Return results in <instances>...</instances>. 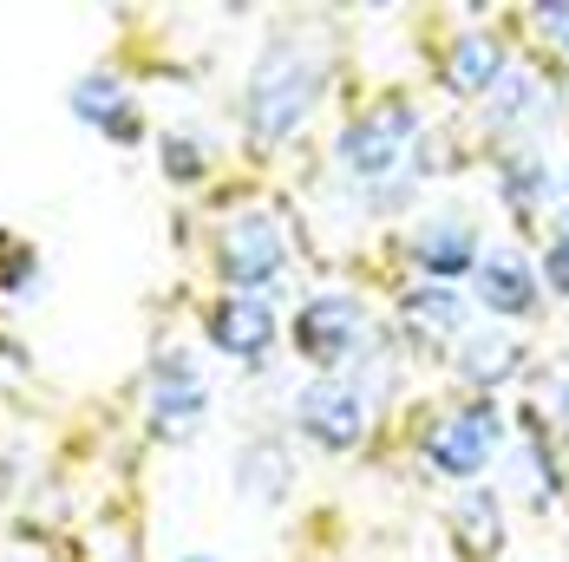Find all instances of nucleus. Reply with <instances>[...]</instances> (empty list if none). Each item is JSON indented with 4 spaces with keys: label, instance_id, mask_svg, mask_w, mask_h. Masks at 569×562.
<instances>
[{
    "label": "nucleus",
    "instance_id": "nucleus-1",
    "mask_svg": "<svg viewBox=\"0 0 569 562\" xmlns=\"http://www.w3.org/2000/svg\"><path fill=\"white\" fill-rule=\"evenodd\" d=\"M321 92H328V59L315 53L301 33H276L262 47V59H256V72H249V92H242L249 144L276 151L288 138H301V124L315 118Z\"/></svg>",
    "mask_w": 569,
    "mask_h": 562
},
{
    "label": "nucleus",
    "instance_id": "nucleus-2",
    "mask_svg": "<svg viewBox=\"0 0 569 562\" xmlns=\"http://www.w3.org/2000/svg\"><path fill=\"white\" fill-rule=\"evenodd\" d=\"M419 138H426V118H419L412 99H373V106H360V112L335 131V158H341L347 177L380 183V177H393V170L406 164V151H412Z\"/></svg>",
    "mask_w": 569,
    "mask_h": 562
},
{
    "label": "nucleus",
    "instance_id": "nucleus-3",
    "mask_svg": "<svg viewBox=\"0 0 569 562\" xmlns=\"http://www.w3.org/2000/svg\"><path fill=\"white\" fill-rule=\"evenodd\" d=\"M203 419H210V380H203L197 353L190 347H158L151 367H144V425L164 445H183Z\"/></svg>",
    "mask_w": 569,
    "mask_h": 562
},
{
    "label": "nucleus",
    "instance_id": "nucleus-4",
    "mask_svg": "<svg viewBox=\"0 0 569 562\" xmlns=\"http://www.w3.org/2000/svg\"><path fill=\"white\" fill-rule=\"evenodd\" d=\"M288 269V229L276 210H236L217 229V281L229 294H262Z\"/></svg>",
    "mask_w": 569,
    "mask_h": 562
},
{
    "label": "nucleus",
    "instance_id": "nucleus-5",
    "mask_svg": "<svg viewBox=\"0 0 569 562\" xmlns=\"http://www.w3.org/2000/svg\"><path fill=\"white\" fill-rule=\"evenodd\" d=\"M288 347H295L308 367L335 373V367L360 360V353L373 347V314H367V301H360V294H308V301L295 308Z\"/></svg>",
    "mask_w": 569,
    "mask_h": 562
},
{
    "label": "nucleus",
    "instance_id": "nucleus-6",
    "mask_svg": "<svg viewBox=\"0 0 569 562\" xmlns=\"http://www.w3.org/2000/svg\"><path fill=\"white\" fill-rule=\"evenodd\" d=\"M498 445H505V412H498L491 399H465V405H452L446 419H432V425H426L419 458H426L439 478L471 484V478L498 458Z\"/></svg>",
    "mask_w": 569,
    "mask_h": 562
},
{
    "label": "nucleus",
    "instance_id": "nucleus-7",
    "mask_svg": "<svg viewBox=\"0 0 569 562\" xmlns=\"http://www.w3.org/2000/svg\"><path fill=\"white\" fill-rule=\"evenodd\" d=\"M295 432L315 439L321 451H353L367 439V393L341 373H315L295 393Z\"/></svg>",
    "mask_w": 569,
    "mask_h": 562
},
{
    "label": "nucleus",
    "instance_id": "nucleus-8",
    "mask_svg": "<svg viewBox=\"0 0 569 562\" xmlns=\"http://www.w3.org/2000/svg\"><path fill=\"white\" fill-rule=\"evenodd\" d=\"M66 106H72V118H79L86 131L112 138V144H124V151L151 138V124H144L138 99H131V86H124L118 72H79L72 92H66Z\"/></svg>",
    "mask_w": 569,
    "mask_h": 562
},
{
    "label": "nucleus",
    "instance_id": "nucleus-9",
    "mask_svg": "<svg viewBox=\"0 0 569 562\" xmlns=\"http://www.w3.org/2000/svg\"><path fill=\"white\" fill-rule=\"evenodd\" d=\"M276 334L282 328H276V308L262 294H217L203 308V340L229 360H262L276 347Z\"/></svg>",
    "mask_w": 569,
    "mask_h": 562
},
{
    "label": "nucleus",
    "instance_id": "nucleus-10",
    "mask_svg": "<svg viewBox=\"0 0 569 562\" xmlns=\"http://www.w3.org/2000/svg\"><path fill=\"white\" fill-rule=\"evenodd\" d=\"M478 262H485V242H478V229L465 223V217H432V223H419V235H412V269L432 275L439 288L471 281Z\"/></svg>",
    "mask_w": 569,
    "mask_h": 562
},
{
    "label": "nucleus",
    "instance_id": "nucleus-11",
    "mask_svg": "<svg viewBox=\"0 0 569 562\" xmlns=\"http://www.w3.org/2000/svg\"><path fill=\"white\" fill-rule=\"evenodd\" d=\"M471 294H478V308L498 314V321H530L537 301H543V281H537V269H530L517 249H491V255L478 262V275H471Z\"/></svg>",
    "mask_w": 569,
    "mask_h": 562
},
{
    "label": "nucleus",
    "instance_id": "nucleus-12",
    "mask_svg": "<svg viewBox=\"0 0 569 562\" xmlns=\"http://www.w3.org/2000/svg\"><path fill=\"white\" fill-rule=\"evenodd\" d=\"M505 72H511V53H505V40L485 33V27H465L452 40V53H446V86H452L458 99H491Z\"/></svg>",
    "mask_w": 569,
    "mask_h": 562
},
{
    "label": "nucleus",
    "instance_id": "nucleus-13",
    "mask_svg": "<svg viewBox=\"0 0 569 562\" xmlns=\"http://www.w3.org/2000/svg\"><path fill=\"white\" fill-rule=\"evenodd\" d=\"M517 367H523V340H517V334L485 328V334L458 340V380L471 387V399H485L491 387H511Z\"/></svg>",
    "mask_w": 569,
    "mask_h": 562
},
{
    "label": "nucleus",
    "instance_id": "nucleus-14",
    "mask_svg": "<svg viewBox=\"0 0 569 562\" xmlns=\"http://www.w3.org/2000/svg\"><path fill=\"white\" fill-rule=\"evenodd\" d=\"M452 536H458V556H471V562L498 556V550H505V504H498V491H485V484L458 491Z\"/></svg>",
    "mask_w": 569,
    "mask_h": 562
},
{
    "label": "nucleus",
    "instance_id": "nucleus-15",
    "mask_svg": "<svg viewBox=\"0 0 569 562\" xmlns=\"http://www.w3.org/2000/svg\"><path fill=\"white\" fill-rule=\"evenodd\" d=\"M399 314H406V328L412 334H439V340H465V301H458V288H439V281H419V288H406L399 294Z\"/></svg>",
    "mask_w": 569,
    "mask_h": 562
},
{
    "label": "nucleus",
    "instance_id": "nucleus-16",
    "mask_svg": "<svg viewBox=\"0 0 569 562\" xmlns=\"http://www.w3.org/2000/svg\"><path fill=\"white\" fill-rule=\"evenodd\" d=\"M543 112H550V92L537 86V72L511 66V72L498 79V92H491V124H498V131H517V124H537Z\"/></svg>",
    "mask_w": 569,
    "mask_h": 562
},
{
    "label": "nucleus",
    "instance_id": "nucleus-17",
    "mask_svg": "<svg viewBox=\"0 0 569 562\" xmlns=\"http://www.w3.org/2000/svg\"><path fill=\"white\" fill-rule=\"evenodd\" d=\"M550 190H557V177L537 164V151H511L498 164V197H505V210H517V217H530Z\"/></svg>",
    "mask_w": 569,
    "mask_h": 562
},
{
    "label": "nucleus",
    "instance_id": "nucleus-18",
    "mask_svg": "<svg viewBox=\"0 0 569 562\" xmlns=\"http://www.w3.org/2000/svg\"><path fill=\"white\" fill-rule=\"evenodd\" d=\"M236 484H242V498H262V504H276L288 491V458L276 445H249L236 458Z\"/></svg>",
    "mask_w": 569,
    "mask_h": 562
},
{
    "label": "nucleus",
    "instance_id": "nucleus-19",
    "mask_svg": "<svg viewBox=\"0 0 569 562\" xmlns=\"http://www.w3.org/2000/svg\"><path fill=\"white\" fill-rule=\"evenodd\" d=\"M158 164H164V177H171L177 190H190V183H203L210 151H203L197 131H158Z\"/></svg>",
    "mask_w": 569,
    "mask_h": 562
},
{
    "label": "nucleus",
    "instance_id": "nucleus-20",
    "mask_svg": "<svg viewBox=\"0 0 569 562\" xmlns=\"http://www.w3.org/2000/svg\"><path fill=\"white\" fill-rule=\"evenodd\" d=\"M40 269H47V262H40L33 242H7V249H0V294H7V301H27V294L40 288Z\"/></svg>",
    "mask_w": 569,
    "mask_h": 562
},
{
    "label": "nucleus",
    "instance_id": "nucleus-21",
    "mask_svg": "<svg viewBox=\"0 0 569 562\" xmlns=\"http://www.w3.org/2000/svg\"><path fill=\"white\" fill-rule=\"evenodd\" d=\"M543 419L557 432V445H569V353L550 360V380H543Z\"/></svg>",
    "mask_w": 569,
    "mask_h": 562
},
{
    "label": "nucleus",
    "instance_id": "nucleus-22",
    "mask_svg": "<svg viewBox=\"0 0 569 562\" xmlns=\"http://www.w3.org/2000/svg\"><path fill=\"white\" fill-rule=\"evenodd\" d=\"M537 281H543L550 294H563V301H569V229L557 235V242H550V249H543V262H537Z\"/></svg>",
    "mask_w": 569,
    "mask_h": 562
},
{
    "label": "nucleus",
    "instance_id": "nucleus-23",
    "mask_svg": "<svg viewBox=\"0 0 569 562\" xmlns=\"http://www.w3.org/2000/svg\"><path fill=\"white\" fill-rule=\"evenodd\" d=\"M530 20H537V33L569 59V7H530Z\"/></svg>",
    "mask_w": 569,
    "mask_h": 562
},
{
    "label": "nucleus",
    "instance_id": "nucleus-24",
    "mask_svg": "<svg viewBox=\"0 0 569 562\" xmlns=\"http://www.w3.org/2000/svg\"><path fill=\"white\" fill-rule=\"evenodd\" d=\"M177 562H217V556H177Z\"/></svg>",
    "mask_w": 569,
    "mask_h": 562
},
{
    "label": "nucleus",
    "instance_id": "nucleus-25",
    "mask_svg": "<svg viewBox=\"0 0 569 562\" xmlns=\"http://www.w3.org/2000/svg\"><path fill=\"white\" fill-rule=\"evenodd\" d=\"M563 197H569V170H563Z\"/></svg>",
    "mask_w": 569,
    "mask_h": 562
},
{
    "label": "nucleus",
    "instance_id": "nucleus-26",
    "mask_svg": "<svg viewBox=\"0 0 569 562\" xmlns=\"http://www.w3.org/2000/svg\"><path fill=\"white\" fill-rule=\"evenodd\" d=\"M0 249H7V229H0Z\"/></svg>",
    "mask_w": 569,
    "mask_h": 562
}]
</instances>
